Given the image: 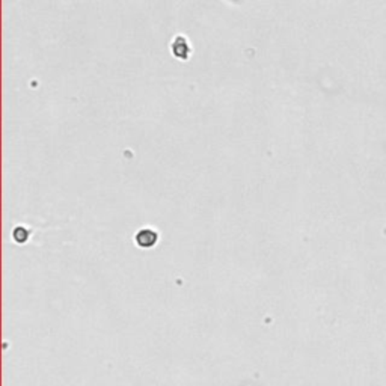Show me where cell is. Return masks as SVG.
<instances>
[{
	"label": "cell",
	"mask_w": 386,
	"mask_h": 386,
	"mask_svg": "<svg viewBox=\"0 0 386 386\" xmlns=\"http://www.w3.org/2000/svg\"><path fill=\"white\" fill-rule=\"evenodd\" d=\"M159 240V234L151 229V228H143L136 234V243L141 247H153Z\"/></svg>",
	"instance_id": "1"
}]
</instances>
